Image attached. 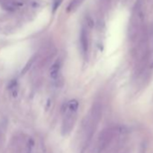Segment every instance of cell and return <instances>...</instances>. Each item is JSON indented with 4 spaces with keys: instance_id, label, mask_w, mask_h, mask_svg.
Instances as JSON below:
<instances>
[{
    "instance_id": "5b68a950",
    "label": "cell",
    "mask_w": 153,
    "mask_h": 153,
    "mask_svg": "<svg viewBox=\"0 0 153 153\" xmlns=\"http://www.w3.org/2000/svg\"><path fill=\"white\" fill-rule=\"evenodd\" d=\"M84 1V0H71L70 3L68 4V7H67V12H73L75 11L76 8H78L81 4L82 2Z\"/></svg>"
},
{
    "instance_id": "277c9868",
    "label": "cell",
    "mask_w": 153,
    "mask_h": 153,
    "mask_svg": "<svg viewBox=\"0 0 153 153\" xmlns=\"http://www.w3.org/2000/svg\"><path fill=\"white\" fill-rule=\"evenodd\" d=\"M60 69H61V60L59 59L52 64V66L50 68V76L53 80H56L59 76Z\"/></svg>"
},
{
    "instance_id": "8992f818",
    "label": "cell",
    "mask_w": 153,
    "mask_h": 153,
    "mask_svg": "<svg viewBox=\"0 0 153 153\" xmlns=\"http://www.w3.org/2000/svg\"><path fill=\"white\" fill-rule=\"evenodd\" d=\"M7 124H8V122L6 118L0 120V139H1L6 133V131L7 129Z\"/></svg>"
},
{
    "instance_id": "3957f363",
    "label": "cell",
    "mask_w": 153,
    "mask_h": 153,
    "mask_svg": "<svg viewBox=\"0 0 153 153\" xmlns=\"http://www.w3.org/2000/svg\"><path fill=\"white\" fill-rule=\"evenodd\" d=\"M80 46L84 55H86L88 51L89 47V41H88V31L85 27H82L80 32Z\"/></svg>"
},
{
    "instance_id": "52a82bcc",
    "label": "cell",
    "mask_w": 153,
    "mask_h": 153,
    "mask_svg": "<svg viewBox=\"0 0 153 153\" xmlns=\"http://www.w3.org/2000/svg\"><path fill=\"white\" fill-rule=\"evenodd\" d=\"M61 3H62V0H54L53 4H52V12L53 13H55L58 10V8L61 5Z\"/></svg>"
},
{
    "instance_id": "ba28073f",
    "label": "cell",
    "mask_w": 153,
    "mask_h": 153,
    "mask_svg": "<svg viewBox=\"0 0 153 153\" xmlns=\"http://www.w3.org/2000/svg\"><path fill=\"white\" fill-rule=\"evenodd\" d=\"M146 151H147V143L146 141H142L139 147L138 153H146Z\"/></svg>"
},
{
    "instance_id": "9c48e42d",
    "label": "cell",
    "mask_w": 153,
    "mask_h": 153,
    "mask_svg": "<svg viewBox=\"0 0 153 153\" xmlns=\"http://www.w3.org/2000/svg\"><path fill=\"white\" fill-rule=\"evenodd\" d=\"M33 61H34V58H32V59L28 62V64L25 66V68H24V70L22 71V74H25L26 71H28V69H29V67L31 68V66H32V64L33 63Z\"/></svg>"
},
{
    "instance_id": "30bf717a",
    "label": "cell",
    "mask_w": 153,
    "mask_h": 153,
    "mask_svg": "<svg viewBox=\"0 0 153 153\" xmlns=\"http://www.w3.org/2000/svg\"><path fill=\"white\" fill-rule=\"evenodd\" d=\"M114 153H129V149H120Z\"/></svg>"
},
{
    "instance_id": "6da1fadb",
    "label": "cell",
    "mask_w": 153,
    "mask_h": 153,
    "mask_svg": "<svg viewBox=\"0 0 153 153\" xmlns=\"http://www.w3.org/2000/svg\"><path fill=\"white\" fill-rule=\"evenodd\" d=\"M102 116V106L99 103L95 104L88 114L86 116L82 125V141L84 148L88 146L93 135L98 126Z\"/></svg>"
},
{
    "instance_id": "7a4b0ae2",
    "label": "cell",
    "mask_w": 153,
    "mask_h": 153,
    "mask_svg": "<svg viewBox=\"0 0 153 153\" xmlns=\"http://www.w3.org/2000/svg\"><path fill=\"white\" fill-rule=\"evenodd\" d=\"M79 106V102L75 99L68 101L67 105H65V107L63 108V116L60 129L61 134L63 136H67L72 131L76 122V118H78Z\"/></svg>"
}]
</instances>
